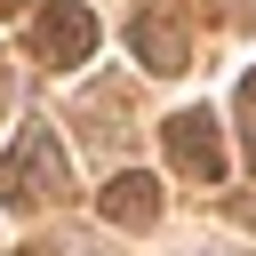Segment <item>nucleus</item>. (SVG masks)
I'll use <instances>...</instances> for the list:
<instances>
[{
	"instance_id": "nucleus-5",
	"label": "nucleus",
	"mask_w": 256,
	"mask_h": 256,
	"mask_svg": "<svg viewBox=\"0 0 256 256\" xmlns=\"http://www.w3.org/2000/svg\"><path fill=\"white\" fill-rule=\"evenodd\" d=\"M128 48L144 56V72H184V64H192V48H184V32H176L168 16H136V24H128Z\"/></svg>"
},
{
	"instance_id": "nucleus-1",
	"label": "nucleus",
	"mask_w": 256,
	"mask_h": 256,
	"mask_svg": "<svg viewBox=\"0 0 256 256\" xmlns=\"http://www.w3.org/2000/svg\"><path fill=\"white\" fill-rule=\"evenodd\" d=\"M64 192H72V160H64L56 128H24L8 144V160H0V208L32 216L40 200H64Z\"/></svg>"
},
{
	"instance_id": "nucleus-7",
	"label": "nucleus",
	"mask_w": 256,
	"mask_h": 256,
	"mask_svg": "<svg viewBox=\"0 0 256 256\" xmlns=\"http://www.w3.org/2000/svg\"><path fill=\"white\" fill-rule=\"evenodd\" d=\"M16 256H56V248H16Z\"/></svg>"
},
{
	"instance_id": "nucleus-2",
	"label": "nucleus",
	"mask_w": 256,
	"mask_h": 256,
	"mask_svg": "<svg viewBox=\"0 0 256 256\" xmlns=\"http://www.w3.org/2000/svg\"><path fill=\"white\" fill-rule=\"evenodd\" d=\"M160 136H168V160H176L184 176H200V184H216V176H224V136H216V112H200V104H192V112H176Z\"/></svg>"
},
{
	"instance_id": "nucleus-8",
	"label": "nucleus",
	"mask_w": 256,
	"mask_h": 256,
	"mask_svg": "<svg viewBox=\"0 0 256 256\" xmlns=\"http://www.w3.org/2000/svg\"><path fill=\"white\" fill-rule=\"evenodd\" d=\"M0 8H24V0H0Z\"/></svg>"
},
{
	"instance_id": "nucleus-4",
	"label": "nucleus",
	"mask_w": 256,
	"mask_h": 256,
	"mask_svg": "<svg viewBox=\"0 0 256 256\" xmlns=\"http://www.w3.org/2000/svg\"><path fill=\"white\" fill-rule=\"evenodd\" d=\"M96 208H104V224H128V232H144V224L160 216V184H152L144 168H120V176L104 184V200H96Z\"/></svg>"
},
{
	"instance_id": "nucleus-3",
	"label": "nucleus",
	"mask_w": 256,
	"mask_h": 256,
	"mask_svg": "<svg viewBox=\"0 0 256 256\" xmlns=\"http://www.w3.org/2000/svg\"><path fill=\"white\" fill-rule=\"evenodd\" d=\"M40 56H48V64H88V56H96V16H88L80 0H56V8L40 16Z\"/></svg>"
},
{
	"instance_id": "nucleus-6",
	"label": "nucleus",
	"mask_w": 256,
	"mask_h": 256,
	"mask_svg": "<svg viewBox=\"0 0 256 256\" xmlns=\"http://www.w3.org/2000/svg\"><path fill=\"white\" fill-rule=\"evenodd\" d=\"M240 120H248V160H256V72L240 80Z\"/></svg>"
}]
</instances>
